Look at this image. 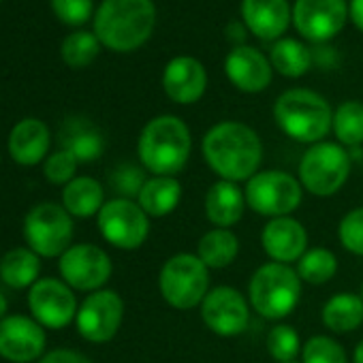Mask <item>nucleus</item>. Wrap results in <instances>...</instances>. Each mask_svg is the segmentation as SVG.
Listing matches in <instances>:
<instances>
[{"instance_id": "b1692460", "label": "nucleus", "mask_w": 363, "mask_h": 363, "mask_svg": "<svg viewBox=\"0 0 363 363\" xmlns=\"http://www.w3.org/2000/svg\"><path fill=\"white\" fill-rule=\"evenodd\" d=\"M105 206V189L99 179L90 175H77L62 189V208L73 218L99 216Z\"/></svg>"}, {"instance_id": "bb28decb", "label": "nucleus", "mask_w": 363, "mask_h": 363, "mask_svg": "<svg viewBox=\"0 0 363 363\" xmlns=\"http://www.w3.org/2000/svg\"><path fill=\"white\" fill-rule=\"evenodd\" d=\"M240 255V240L231 229H210L197 244V257L208 269H225Z\"/></svg>"}, {"instance_id": "6e6552de", "label": "nucleus", "mask_w": 363, "mask_h": 363, "mask_svg": "<svg viewBox=\"0 0 363 363\" xmlns=\"http://www.w3.org/2000/svg\"><path fill=\"white\" fill-rule=\"evenodd\" d=\"M246 206L259 214L272 218L291 216L303 201V186L297 177L280 169H267L255 173L244 186Z\"/></svg>"}, {"instance_id": "37998d69", "label": "nucleus", "mask_w": 363, "mask_h": 363, "mask_svg": "<svg viewBox=\"0 0 363 363\" xmlns=\"http://www.w3.org/2000/svg\"><path fill=\"white\" fill-rule=\"evenodd\" d=\"M361 299H363V286H361Z\"/></svg>"}, {"instance_id": "4be33fe9", "label": "nucleus", "mask_w": 363, "mask_h": 363, "mask_svg": "<svg viewBox=\"0 0 363 363\" xmlns=\"http://www.w3.org/2000/svg\"><path fill=\"white\" fill-rule=\"evenodd\" d=\"M246 208L248 206H246L244 189H240V184H235V182L218 179L206 193V201H203L206 218L218 229H231L233 225H238Z\"/></svg>"}, {"instance_id": "c03bdc74", "label": "nucleus", "mask_w": 363, "mask_h": 363, "mask_svg": "<svg viewBox=\"0 0 363 363\" xmlns=\"http://www.w3.org/2000/svg\"><path fill=\"white\" fill-rule=\"evenodd\" d=\"M291 363H295V361H291Z\"/></svg>"}, {"instance_id": "20e7f679", "label": "nucleus", "mask_w": 363, "mask_h": 363, "mask_svg": "<svg viewBox=\"0 0 363 363\" xmlns=\"http://www.w3.org/2000/svg\"><path fill=\"white\" fill-rule=\"evenodd\" d=\"M274 120L286 137L314 145L331 130L333 111L327 99L318 92L308 88H291L276 99Z\"/></svg>"}, {"instance_id": "f8f14e48", "label": "nucleus", "mask_w": 363, "mask_h": 363, "mask_svg": "<svg viewBox=\"0 0 363 363\" xmlns=\"http://www.w3.org/2000/svg\"><path fill=\"white\" fill-rule=\"evenodd\" d=\"M122 320H124L122 297L116 291L101 289L88 293V297L79 303L75 327L84 340L92 344H105L118 335Z\"/></svg>"}, {"instance_id": "dca6fc26", "label": "nucleus", "mask_w": 363, "mask_h": 363, "mask_svg": "<svg viewBox=\"0 0 363 363\" xmlns=\"http://www.w3.org/2000/svg\"><path fill=\"white\" fill-rule=\"evenodd\" d=\"M48 333L33 316L11 314L0 320V357L9 363H33L45 354Z\"/></svg>"}, {"instance_id": "c756f323", "label": "nucleus", "mask_w": 363, "mask_h": 363, "mask_svg": "<svg viewBox=\"0 0 363 363\" xmlns=\"http://www.w3.org/2000/svg\"><path fill=\"white\" fill-rule=\"evenodd\" d=\"M331 130L340 145L346 150L359 147L363 143V103L361 101H344L333 111Z\"/></svg>"}, {"instance_id": "f03ea898", "label": "nucleus", "mask_w": 363, "mask_h": 363, "mask_svg": "<svg viewBox=\"0 0 363 363\" xmlns=\"http://www.w3.org/2000/svg\"><path fill=\"white\" fill-rule=\"evenodd\" d=\"M156 26L152 0H103L94 13V35L111 52H135L147 43Z\"/></svg>"}, {"instance_id": "a878e982", "label": "nucleus", "mask_w": 363, "mask_h": 363, "mask_svg": "<svg viewBox=\"0 0 363 363\" xmlns=\"http://www.w3.org/2000/svg\"><path fill=\"white\" fill-rule=\"evenodd\" d=\"M323 325L333 333H350L363 323V299L357 293H337L320 310Z\"/></svg>"}, {"instance_id": "aec40b11", "label": "nucleus", "mask_w": 363, "mask_h": 363, "mask_svg": "<svg viewBox=\"0 0 363 363\" xmlns=\"http://www.w3.org/2000/svg\"><path fill=\"white\" fill-rule=\"evenodd\" d=\"M244 26L261 41H278L291 20L293 11L289 0H242Z\"/></svg>"}, {"instance_id": "f3484780", "label": "nucleus", "mask_w": 363, "mask_h": 363, "mask_svg": "<svg viewBox=\"0 0 363 363\" xmlns=\"http://www.w3.org/2000/svg\"><path fill=\"white\" fill-rule=\"evenodd\" d=\"M225 73L240 92L257 94L272 84L274 67L257 48L235 45L225 58Z\"/></svg>"}, {"instance_id": "c85d7f7f", "label": "nucleus", "mask_w": 363, "mask_h": 363, "mask_svg": "<svg viewBox=\"0 0 363 363\" xmlns=\"http://www.w3.org/2000/svg\"><path fill=\"white\" fill-rule=\"evenodd\" d=\"M269 62L282 77H303L312 67L310 50L297 39H278L269 50Z\"/></svg>"}, {"instance_id": "5701e85b", "label": "nucleus", "mask_w": 363, "mask_h": 363, "mask_svg": "<svg viewBox=\"0 0 363 363\" xmlns=\"http://www.w3.org/2000/svg\"><path fill=\"white\" fill-rule=\"evenodd\" d=\"M182 199V184L173 175H152L145 179V184L137 197L139 208L150 218H164L179 206Z\"/></svg>"}, {"instance_id": "f704fd0d", "label": "nucleus", "mask_w": 363, "mask_h": 363, "mask_svg": "<svg viewBox=\"0 0 363 363\" xmlns=\"http://www.w3.org/2000/svg\"><path fill=\"white\" fill-rule=\"evenodd\" d=\"M337 240L346 252L363 257V208H354L342 216L337 225Z\"/></svg>"}, {"instance_id": "9b49d317", "label": "nucleus", "mask_w": 363, "mask_h": 363, "mask_svg": "<svg viewBox=\"0 0 363 363\" xmlns=\"http://www.w3.org/2000/svg\"><path fill=\"white\" fill-rule=\"evenodd\" d=\"M60 280L67 282L73 291L94 293L101 291L113 272L109 255L94 244H73L58 259Z\"/></svg>"}, {"instance_id": "c9c22d12", "label": "nucleus", "mask_w": 363, "mask_h": 363, "mask_svg": "<svg viewBox=\"0 0 363 363\" xmlns=\"http://www.w3.org/2000/svg\"><path fill=\"white\" fill-rule=\"evenodd\" d=\"M77 167H79V162H77V158L71 154V152H67V150H58V152H54V154H50L48 158H45V162H43V175H45V179L48 182H52V184H56V186H67L71 179H75L77 175Z\"/></svg>"}, {"instance_id": "a211bd4d", "label": "nucleus", "mask_w": 363, "mask_h": 363, "mask_svg": "<svg viewBox=\"0 0 363 363\" xmlns=\"http://www.w3.org/2000/svg\"><path fill=\"white\" fill-rule=\"evenodd\" d=\"M164 94L177 105H193L208 90V71L193 56H177L169 60L162 73Z\"/></svg>"}, {"instance_id": "4468645a", "label": "nucleus", "mask_w": 363, "mask_h": 363, "mask_svg": "<svg viewBox=\"0 0 363 363\" xmlns=\"http://www.w3.org/2000/svg\"><path fill=\"white\" fill-rule=\"evenodd\" d=\"M199 312L203 325L220 337L242 335L250 323V303L235 286L210 289Z\"/></svg>"}, {"instance_id": "79ce46f5", "label": "nucleus", "mask_w": 363, "mask_h": 363, "mask_svg": "<svg viewBox=\"0 0 363 363\" xmlns=\"http://www.w3.org/2000/svg\"><path fill=\"white\" fill-rule=\"evenodd\" d=\"M7 310H9V303H7V297L0 293V320L7 318Z\"/></svg>"}, {"instance_id": "cd10ccee", "label": "nucleus", "mask_w": 363, "mask_h": 363, "mask_svg": "<svg viewBox=\"0 0 363 363\" xmlns=\"http://www.w3.org/2000/svg\"><path fill=\"white\" fill-rule=\"evenodd\" d=\"M60 145H62V150L71 152L79 164L101 158V154L105 150L103 135L88 122L67 124V128L60 133Z\"/></svg>"}, {"instance_id": "423d86ee", "label": "nucleus", "mask_w": 363, "mask_h": 363, "mask_svg": "<svg viewBox=\"0 0 363 363\" xmlns=\"http://www.w3.org/2000/svg\"><path fill=\"white\" fill-rule=\"evenodd\" d=\"M158 291L175 310L197 308L210 293V269L197 255L177 252L160 267Z\"/></svg>"}, {"instance_id": "4c0bfd02", "label": "nucleus", "mask_w": 363, "mask_h": 363, "mask_svg": "<svg viewBox=\"0 0 363 363\" xmlns=\"http://www.w3.org/2000/svg\"><path fill=\"white\" fill-rule=\"evenodd\" d=\"M56 18L69 26H84L94 11L92 0H52Z\"/></svg>"}, {"instance_id": "ea45409f", "label": "nucleus", "mask_w": 363, "mask_h": 363, "mask_svg": "<svg viewBox=\"0 0 363 363\" xmlns=\"http://www.w3.org/2000/svg\"><path fill=\"white\" fill-rule=\"evenodd\" d=\"M348 16H350L352 24L363 33V0H350V5H348Z\"/></svg>"}, {"instance_id": "f257e3e1", "label": "nucleus", "mask_w": 363, "mask_h": 363, "mask_svg": "<svg viewBox=\"0 0 363 363\" xmlns=\"http://www.w3.org/2000/svg\"><path fill=\"white\" fill-rule=\"evenodd\" d=\"M208 167L227 182H248L263 162V143L255 128L244 122L225 120L214 124L201 141Z\"/></svg>"}, {"instance_id": "a19ab883", "label": "nucleus", "mask_w": 363, "mask_h": 363, "mask_svg": "<svg viewBox=\"0 0 363 363\" xmlns=\"http://www.w3.org/2000/svg\"><path fill=\"white\" fill-rule=\"evenodd\" d=\"M352 363H363V340L357 344V348L352 352Z\"/></svg>"}, {"instance_id": "412c9836", "label": "nucleus", "mask_w": 363, "mask_h": 363, "mask_svg": "<svg viewBox=\"0 0 363 363\" xmlns=\"http://www.w3.org/2000/svg\"><path fill=\"white\" fill-rule=\"evenodd\" d=\"M52 145V133L48 124L39 118H24L20 120L7 141L11 158L22 167H35L45 162L50 156Z\"/></svg>"}, {"instance_id": "7ed1b4c3", "label": "nucleus", "mask_w": 363, "mask_h": 363, "mask_svg": "<svg viewBox=\"0 0 363 363\" xmlns=\"http://www.w3.org/2000/svg\"><path fill=\"white\" fill-rule=\"evenodd\" d=\"M193 152V137L186 122L177 116L152 118L137 141L141 167L152 175H173L186 167Z\"/></svg>"}, {"instance_id": "1a4fd4ad", "label": "nucleus", "mask_w": 363, "mask_h": 363, "mask_svg": "<svg viewBox=\"0 0 363 363\" xmlns=\"http://www.w3.org/2000/svg\"><path fill=\"white\" fill-rule=\"evenodd\" d=\"M26 246L41 259H60L71 246L75 235L73 216L62 203H39L26 216L22 225Z\"/></svg>"}, {"instance_id": "6ab92c4d", "label": "nucleus", "mask_w": 363, "mask_h": 363, "mask_svg": "<svg viewBox=\"0 0 363 363\" xmlns=\"http://www.w3.org/2000/svg\"><path fill=\"white\" fill-rule=\"evenodd\" d=\"M261 246L272 261L291 265L306 255L308 231L293 216L272 218L261 231Z\"/></svg>"}, {"instance_id": "e433bc0d", "label": "nucleus", "mask_w": 363, "mask_h": 363, "mask_svg": "<svg viewBox=\"0 0 363 363\" xmlns=\"http://www.w3.org/2000/svg\"><path fill=\"white\" fill-rule=\"evenodd\" d=\"M145 179L147 177H145L143 169H139L135 164H120L111 173V186L122 199H133V197H139Z\"/></svg>"}, {"instance_id": "9d476101", "label": "nucleus", "mask_w": 363, "mask_h": 363, "mask_svg": "<svg viewBox=\"0 0 363 363\" xmlns=\"http://www.w3.org/2000/svg\"><path fill=\"white\" fill-rule=\"evenodd\" d=\"M101 238L118 250H137L150 235V216L133 199L105 201L96 216Z\"/></svg>"}, {"instance_id": "7c9ffc66", "label": "nucleus", "mask_w": 363, "mask_h": 363, "mask_svg": "<svg viewBox=\"0 0 363 363\" xmlns=\"http://www.w3.org/2000/svg\"><path fill=\"white\" fill-rule=\"evenodd\" d=\"M301 282L308 284H325L337 274V257L329 248H308L306 255L297 261L295 267Z\"/></svg>"}, {"instance_id": "2eb2a0df", "label": "nucleus", "mask_w": 363, "mask_h": 363, "mask_svg": "<svg viewBox=\"0 0 363 363\" xmlns=\"http://www.w3.org/2000/svg\"><path fill=\"white\" fill-rule=\"evenodd\" d=\"M348 20L346 0H297L293 24L297 33L312 43H327L342 33Z\"/></svg>"}, {"instance_id": "2f4dec72", "label": "nucleus", "mask_w": 363, "mask_h": 363, "mask_svg": "<svg viewBox=\"0 0 363 363\" xmlns=\"http://www.w3.org/2000/svg\"><path fill=\"white\" fill-rule=\"evenodd\" d=\"M101 52V41L94 33H86V30H77L71 33L60 48L62 60L73 67V69H82L94 62V58Z\"/></svg>"}, {"instance_id": "ddd939ff", "label": "nucleus", "mask_w": 363, "mask_h": 363, "mask_svg": "<svg viewBox=\"0 0 363 363\" xmlns=\"http://www.w3.org/2000/svg\"><path fill=\"white\" fill-rule=\"evenodd\" d=\"M30 316L45 329H65L77 316L73 289L58 278H41L28 289Z\"/></svg>"}, {"instance_id": "393cba45", "label": "nucleus", "mask_w": 363, "mask_h": 363, "mask_svg": "<svg viewBox=\"0 0 363 363\" xmlns=\"http://www.w3.org/2000/svg\"><path fill=\"white\" fill-rule=\"evenodd\" d=\"M0 280L11 289H30L41 280V257L28 246L11 248L0 259Z\"/></svg>"}, {"instance_id": "39448f33", "label": "nucleus", "mask_w": 363, "mask_h": 363, "mask_svg": "<svg viewBox=\"0 0 363 363\" xmlns=\"http://www.w3.org/2000/svg\"><path fill=\"white\" fill-rule=\"evenodd\" d=\"M301 299V278L291 265L269 261L261 265L248 282L250 308L267 318H286Z\"/></svg>"}, {"instance_id": "72a5a7b5", "label": "nucleus", "mask_w": 363, "mask_h": 363, "mask_svg": "<svg viewBox=\"0 0 363 363\" xmlns=\"http://www.w3.org/2000/svg\"><path fill=\"white\" fill-rule=\"evenodd\" d=\"M301 363H348L344 346L329 335H312L303 342Z\"/></svg>"}, {"instance_id": "0eeeda50", "label": "nucleus", "mask_w": 363, "mask_h": 363, "mask_svg": "<svg viewBox=\"0 0 363 363\" xmlns=\"http://www.w3.org/2000/svg\"><path fill=\"white\" fill-rule=\"evenodd\" d=\"M350 152L337 141H318L299 160V182L314 197H333L350 175Z\"/></svg>"}, {"instance_id": "473e14b6", "label": "nucleus", "mask_w": 363, "mask_h": 363, "mask_svg": "<svg viewBox=\"0 0 363 363\" xmlns=\"http://www.w3.org/2000/svg\"><path fill=\"white\" fill-rule=\"evenodd\" d=\"M267 352L276 363H291L301 354V337L291 325H276L267 333Z\"/></svg>"}, {"instance_id": "58836bf2", "label": "nucleus", "mask_w": 363, "mask_h": 363, "mask_svg": "<svg viewBox=\"0 0 363 363\" xmlns=\"http://www.w3.org/2000/svg\"><path fill=\"white\" fill-rule=\"evenodd\" d=\"M37 363H92L88 357H84L77 350H69V348H56L52 352H45L41 361Z\"/></svg>"}]
</instances>
